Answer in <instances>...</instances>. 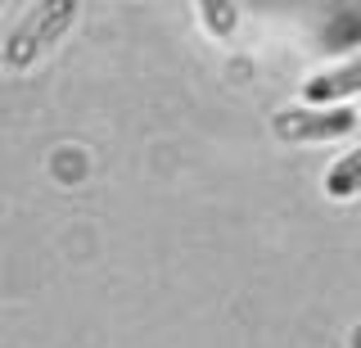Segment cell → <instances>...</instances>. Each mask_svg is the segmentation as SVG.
<instances>
[{"instance_id":"cell-3","label":"cell","mask_w":361,"mask_h":348,"mask_svg":"<svg viewBox=\"0 0 361 348\" xmlns=\"http://www.w3.org/2000/svg\"><path fill=\"white\" fill-rule=\"evenodd\" d=\"M353 95H361V54H348V59H338V64L312 73L307 82H302L307 109H338Z\"/></svg>"},{"instance_id":"cell-4","label":"cell","mask_w":361,"mask_h":348,"mask_svg":"<svg viewBox=\"0 0 361 348\" xmlns=\"http://www.w3.org/2000/svg\"><path fill=\"white\" fill-rule=\"evenodd\" d=\"M325 195L330 199H357L361 195V145L348 150L330 172H325Z\"/></svg>"},{"instance_id":"cell-1","label":"cell","mask_w":361,"mask_h":348,"mask_svg":"<svg viewBox=\"0 0 361 348\" xmlns=\"http://www.w3.org/2000/svg\"><path fill=\"white\" fill-rule=\"evenodd\" d=\"M82 5L77 0H37L23 9V18L0 41V64L5 73H32L41 59H50L63 46V37L77 28Z\"/></svg>"},{"instance_id":"cell-2","label":"cell","mask_w":361,"mask_h":348,"mask_svg":"<svg viewBox=\"0 0 361 348\" xmlns=\"http://www.w3.org/2000/svg\"><path fill=\"white\" fill-rule=\"evenodd\" d=\"M357 127V114L353 109H276L271 114V136L280 145H325V140H338Z\"/></svg>"}]
</instances>
